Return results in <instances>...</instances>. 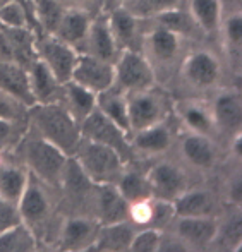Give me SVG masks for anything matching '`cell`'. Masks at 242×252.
<instances>
[{
	"label": "cell",
	"mask_w": 242,
	"mask_h": 252,
	"mask_svg": "<svg viewBox=\"0 0 242 252\" xmlns=\"http://www.w3.org/2000/svg\"><path fill=\"white\" fill-rule=\"evenodd\" d=\"M28 110L38 136L52 143L70 158L83 136H81V124L64 105V101L52 100L35 103Z\"/></svg>",
	"instance_id": "obj_1"
},
{
	"label": "cell",
	"mask_w": 242,
	"mask_h": 252,
	"mask_svg": "<svg viewBox=\"0 0 242 252\" xmlns=\"http://www.w3.org/2000/svg\"><path fill=\"white\" fill-rule=\"evenodd\" d=\"M72 158L83 175L93 186H100V184L115 186L124 172V158L113 148L84 139V137H81Z\"/></svg>",
	"instance_id": "obj_2"
},
{
	"label": "cell",
	"mask_w": 242,
	"mask_h": 252,
	"mask_svg": "<svg viewBox=\"0 0 242 252\" xmlns=\"http://www.w3.org/2000/svg\"><path fill=\"white\" fill-rule=\"evenodd\" d=\"M24 161L31 175L48 186H59L69 156L43 137L36 136L24 144Z\"/></svg>",
	"instance_id": "obj_3"
},
{
	"label": "cell",
	"mask_w": 242,
	"mask_h": 252,
	"mask_svg": "<svg viewBox=\"0 0 242 252\" xmlns=\"http://www.w3.org/2000/svg\"><path fill=\"white\" fill-rule=\"evenodd\" d=\"M169 112V98L155 86L127 93V119L131 134L163 122Z\"/></svg>",
	"instance_id": "obj_4"
},
{
	"label": "cell",
	"mask_w": 242,
	"mask_h": 252,
	"mask_svg": "<svg viewBox=\"0 0 242 252\" xmlns=\"http://www.w3.org/2000/svg\"><path fill=\"white\" fill-rule=\"evenodd\" d=\"M115 84L124 93H133L155 84V70L148 57L134 48H124L119 52L115 62Z\"/></svg>",
	"instance_id": "obj_5"
},
{
	"label": "cell",
	"mask_w": 242,
	"mask_h": 252,
	"mask_svg": "<svg viewBox=\"0 0 242 252\" xmlns=\"http://www.w3.org/2000/svg\"><path fill=\"white\" fill-rule=\"evenodd\" d=\"M81 136L84 139L95 141V143L105 144L113 148L126 161L133 153L129 134L122 130L115 122L108 119L105 113H102L98 108H95L86 119L81 122Z\"/></svg>",
	"instance_id": "obj_6"
},
{
	"label": "cell",
	"mask_w": 242,
	"mask_h": 252,
	"mask_svg": "<svg viewBox=\"0 0 242 252\" xmlns=\"http://www.w3.org/2000/svg\"><path fill=\"white\" fill-rule=\"evenodd\" d=\"M70 81L81 84L86 90L93 91L95 94H100L102 91L108 90L115 81V69L112 62H106L103 59H98L90 53L79 52L77 53L76 63Z\"/></svg>",
	"instance_id": "obj_7"
},
{
	"label": "cell",
	"mask_w": 242,
	"mask_h": 252,
	"mask_svg": "<svg viewBox=\"0 0 242 252\" xmlns=\"http://www.w3.org/2000/svg\"><path fill=\"white\" fill-rule=\"evenodd\" d=\"M77 53V48L64 43L52 34H47V38H41L36 43V55L47 63L60 86L70 81Z\"/></svg>",
	"instance_id": "obj_8"
},
{
	"label": "cell",
	"mask_w": 242,
	"mask_h": 252,
	"mask_svg": "<svg viewBox=\"0 0 242 252\" xmlns=\"http://www.w3.org/2000/svg\"><path fill=\"white\" fill-rule=\"evenodd\" d=\"M148 182L153 197L172 202L177 196L187 190V177L177 165L169 161H160L148 172Z\"/></svg>",
	"instance_id": "obj_9"
},
{
	"label": "cell",
	"mask_w": 242,
	"mask_h": 252,
	"mask_svg": "<svg viewBox=\"0 0 242 252\" xmlns=\"http://www.w3.org/2000/svg\"><path fill=\"white\" fill-rule=\"evenodd\" d=\"M175 235L187 246V249L211 246L216 237L218 223L209 216H175Z\"/></svg>",
	"instance_id": "obj_10"
},
{
	"label": "cell",
	"mask_w": 242,
	"mask_h": 252,
	"mask_svg": "<svg viewBox=\"0 0 242 252\" xmlns=\"http://www.w3.org/2000/svg\"><path fill=\"white\" fill-rule=\"evenodd\" d=\"M17 209H19L21 220L30 226L40 225L48 218V196L43 190V187H41V180L31 175V173L28 177L26 187H24L23 194H21L19 202H17Z\"/></svg>",
	"instance_id": "obj_11"
},
{
	"label": "cell",
	"mask_w": 242,
	"mask_h": 252,
	"mask_svg": "<svg viewBox=\"0 0 242 252\" xmlns=\"http://www.w3.org/2000/svg\"><path fill=\"white\" fill-rule=\"evenodd\" d=\"M184 79L196 88H211L220 77V63L206 50L194 52L184 60Z\"/></svg>",
	"instance_id": "obj_12"
},
{
	"label": "cell",
	"mask_w": 242,
	"mask_h": 252,
	"mask_svg": "<svg viewBox=\"0 0 242 252\" xmlns=\"http://www.w3.org/2000/svg\"><path fill=\"white\" fill-rule=\"evenodd\" d=\"M97 216L98 225H110L129 220V202L120 196L119 189L113 184H100L97 186Z\"/></svg>",
	"instance_id": "obj_13"
},
{
	"label": "cell",
	"mask_w": 242,
	"mask_h": 252,
	"mask_svg": "<svg viewBox=\"0 0 242 252\" xmlns=\"http://www.w3.org/2000/svg\"><path fill=\"white\" fill-rule=\"evenodd\" d=\"M81 47H83V50L79 52L90 53V55L106 60V62H115L117 55H119V47L113 40L106 17L102 16L97 19H91L90 30H88V34Z\"/></svg>",
	"instance_id": "obj_14"
},
{
	"label": "cell",
	"mask_w": 242,
	"mask_h": 252,
	"mask_svg": "<svg viewBox=\"0 0 242 252\" xmlns=\"http://www.w3.org/2000/svg\"><path fill=\"white\" fill-rule=\"evenodd\" d=\"M0 90L21 101L26 108L35 105L26 67L19 65L17 62L0 60Z\"/></svg>",
	"instance_id": "obj_15"
},
{
	"label": "cell",
	"mask_w": 242,
	"mask_h": 252,
	"mask_svg": "<svg viewBox=\"0 0 242 252\" xmlns=\"http://www.w3.org/2000/svg\"><path fill=\"white\" fill-rule=\"evenodd\" d=\"M91 17L81 7H69L64 10L62 19H60L59 26H57L55 33L52 36L59 38L60 41L70 45V47L77 48L83 45L84 38L90 30Z\"/></svg>",
	"instance_id": "obj_16"
},
{
	"label": "cell",
	"mask_w": 242,
	"mask_h": 252,
	"mask_svg": "<svg viewBox=\"0 0 242 252\" xmlns=\"http://www.w3.org/2000/svg\"><path fill=\"white\" fill-rule=\"evenodd\" d=\"M134 232H136V225L131 220L110 223V225H100L91 249L106 252L129 251Z\"/></svg>",
	"instance_id": "obj_17"
},
{
	"label": "cell",
	"mask_w": 242,
	"mask_h": 252,
	"mask_svg": "<svg viewBox=\"0 0 242 252\" xmlns=\"http://www.w3.org/2000/svg\"><path fill=\"white\" fill-rule=\"evenodd\" d=\"M97 223L83 216L69 218L60 232V249L62 251H84L91 249L98 230Z\"/></svg>",
	"instance_id": "obj_18"
},
{
	"label": "cell",
	"mask_w": 242,
	"mask_h": 252,
	"mask_svg": "<svg viewBox=\"0 0 242 252\" xmlns=\"http://www.w3.org/2000/svg\"><path fill=\"white\" fill-rule=\"evenodd\" d=\"M213 124L225 132H239L242 126V100L236 91L218 94L211 110Z\"/></svg>",
	"instance_id": "obj_19"
},
{
	"label": "cell",
	"mask_w": 242,
	"mask_h": 252,
	"mask_svg": "<svg viewBox=\"0 0 242 252\" xmlns=\"http://www.w3.org/2000/svg\"><path fill=\"white\" fill-rule=\"evenodd\" d=\"M26 72H28V81H30V88H31V93H33L35 103L55 100L57 91L62 86L57 83L52 70L48 69L47 63L40 57L36 55L31 60L30 65L26 67Z\"/></svg>",
	"instance_id": "obj_20"
},
{
	"label": "cell",
	"mask_w": 242,
	"mask_h": 252,
	"mask_svg": "<svg viewBox=\"0 0 242 252\" xmlns=\"http://www.w3.org/2000/svg\"><path fill=\"white\" fill-rule=\"evenodd\" d=\"M106 19H108L110 31H112L113 40H115L119 50L136 47L138 21H139V17L131 14L129 10L122 5V7L113 9L112 12L106 16ZM134 50H136V48H134Z\"/></svg>",
	"instance_id": "obj_21"
},
{
	"label": "cell",
	"mask_w": 242,
	"mask_h": 252,
	"mask_svg": "<svg viewBox=\"0 0 242 252\" xmlns=\"http://www.w3.org/2000/svg\"><path fill=\"white\" fill-rule=\"evenodd\" d=\"M131 146L133 150L144 153V155H158L169 150L172 143V134L169 127L163 122H158L155 126H149L146 129H141L138 132L131 134Z\"/></svg>",
	"instance_id": "obj_22"
},
{
	"label": "cell",
	"mask_w": 242,
	"mask_h": 252,
	"mask_svg": "<svg viewBox=\"0 0 242 252\" xmlns=\"http://www.w3.org/2000/svg\"><path fill=\"white\" fill-rule=\"evenodd\" d=\"M97 108L131 136L129 119H127V93L112 84L108 90L97 94Z\"/></svg>",
	"instance_id": "obj_23"
},
{
	"label": "cell",
	"mask_w": 242,
	"mask_h": 252,
	"mask_svg": "<svg viewBox=\"0 0 242 252\" xmlns=\"http://www.w3.org/2000/svg\"><path fill=\"white\" fill-rule=\"evenodd\" d=\"M64 93V105L69 108V112L76 117L77 122H83L95 108H97V94L93 91L86 90L81 84L74 83V81H67L62 84Z\"/></svg>",
	"instance_id": "obj_24"
},
{
	"label": "cell",
	"mask_w": 242,
	"mask_h": 252,
	"mask_svg": "<svg viewBox=\"0 0 242 252\" xmlns=\"http://www.w3.org/2000/svg\"><path fill=\"white\" fill-rule=\"evenodd\" d=\"M182 155L191 165L198 168H211L215 163V148L205 134H191L182 139Z\"/></svg>",
	"instance_id": "obj_25"
},
{
	"label": "cell",
	"mask_w": 242,
	"mask_h": 252,
	"mask_svg": "<svg viewBox=\"0 0 242 252\" xmlns=\"http://www.w3.org/2000/svg\"><path fill=\"white\" fill-rule=\"evenodd\" d=\"M175 216H209L213 211V197L206 190H184L172 201Z\"/></svg>",
	"instance_id": "obj_26"
},
{
	"label": "cell",
	"mask_w": 242,
	"mask_h": 252,
	"mask_svg": "<svg viewBox=\"0 0 242 252\" xmlns=\"http://www.w3.org/2000/svg\"><path fill=\"white\" fill-rule=\"evenodd\" d=\"M36 235L24 221L0 232V252H30L36 249Z\"/></svg>",
	"instance_id": "obj_27"
},
{
	"label": "cell",
	"mask_w": 242,
	"mask_h": 252,
	"mask_svg": "<svg viewBox=\"0 0 242 252\" xmlns=\"http://www.w3.org/2000/svg\"><path fill=\"white\" fill-rule=\"evenodd\" d=\"M146 48L160 62H170L180 48L179 34L163 26H156L146 38Z\"/></svg>",
	"instance_id": "obj_28"
},
{
	"label": "cell",
	"mask_w": 242,
	"mask_h": 252,
	"mask_svg": "<svg viewBox=\"0 0 242 252\" xmlns=\"http://www.w3.org/2000/svg\"><path fill=\"white\" fill-rule=\"evenodd\" d=\"M0 30L3 31V34L7 36L14 53V62H17L19 65L28 67L31 60L36 57V41H35L31 31L24 28H3L0 26Z\"/></svg>",
	"instance_id": "obj_29"
},
{
	"label": "cell",
	"mask_w": 242,
	"mask_h": 252,
	"mask_svg": "<svg viewBox=\"0 0 242 252\" xmlns=\"http://www.w3.org/2000/svg\"><path fill=\"white\" fill-rule=\"evenodd\" d=\"M189 16L201 31L213 33L222 21V3L220 0H191Z\"/></svg>",
	"instance_id": "obj_30"
},
{
	"label": "cell",
	"mask_w": 242,
	"mask_h": 252,
	"mask_svg": "<svg viewBox=\"0 0 242 252\" xmlns=\"http://www.w3.org/2000/svg\"><path fill=\"white\" fill-rule=\"evenodd\" d=\"M28 177H30V172L26 168L0 163V197L17 204L26 187Z\"/></svg>",
	"instance_id": "obj_31"
},
{
	"label": "cell",
	"mask_w": 242,
	"mask_h": 252,
	"mask_svg": "<svg viewBox=\"0 0 242 252\" xmlns=\"http://www.w3.org/2000/svg\"><path fill=\"white\" fill-rule=\"evenodd\" d=\"M115 187L119 189L120 196L129 202V206L153 197L148 177L139 172H122Z\"/></svg>",
	"instance_id": "obj_32"
},
{
	"label": "cell",
	"mask_w": 242,
	"mask_h": 252,
	"mask_svg": "<svg viewBox=\"0 0 242 252\" xmlns=\"http://www.w3.org/2000/svg\"><path fill=\"white\" fill-rule=\"evenodd\" d=\"M180 119L196 134L208 136L213 129V117L203 105L196 101H186L180 105Z\"/></svg>",
	"instance_id": "obj_33"
},
{
	"label": "cell",
	"mask_w": 242,
	"mask_h": 252,
	"mask_svg": "<svg viewBox=\"0 0 242 252\" xmlns=\"http://www.w3.org/2000/svg\"><path fill=\"white\" fill-rule=\"evenodd\" d=\"M66 10L60 0H33V12L38 24L47 34H53Z\"/></svg>",
	"instance_id": "obj_34"
},
{
	"label": "cell",
	"mask_w": 242,
	"mask_h": 252,
	"mask_svg": "<svg viewBox=\"0 0 242 252\" xmlns=\"http://www.w3.org/2000/svg\"><path fill=\"white\" fill-rule=\"evenodd\" d=\"M241 242H242V218H241V213L237 211L234 215H230L229 220L222 226H218L213 244H220L225 249H239Z\"/></svg>",
	"instance_id": "obj_35"
},
{
	"label": "cell",
	"mask_w": 242,
	"mask_h": 252,
	"mask_svg": "<svg viewBox=\"0 0 242 252\" xmlns=\"http://www.w3.org/2000/svg\"><path fill=\"white\" fill-rule=\"evenodd\" d=\"M182 0H126L124 7L136 17H155L160 12L175 9Z\"/></svg>",
	"instance_id": "obj_36"
},
{
	"label": "cell",
	"mask_w": 242,
	"mask_h": 252,
	"mask_svg": "<svg viewBox=\"0 0 242 252\" xmlns=\"http://www.w3.org/2000/svg\"><path fill=\"white\" fill-rule=\"evenodd\" d=\"M155 19H156V23H158V26H163L170 31H175L177 34L186 33V31H189L191 26H193V24H191L193 23L191 16L182 12L179 7L165 10V12H160L158 16H155Z\"/></svg>",
	"instance_id": "obj_37"
},
{
	"label": "cell",
	"mask_w": 242,
	"mask_h": 252,
	"mask_svg": "<svg viewBox=\"0 0 242 252\" xmlns=\"http://www.w3.org/2000/svg\"><path fill=\"white\" fill-rule=\"evenodd\" d=\"M0 26L24 28L26 26V9L17 0H7L0 5Z\"/></svg>",
	"instance_id": "obj_38"
},
{
	"label": "cell",
	"mask_w": 242,
	"mask_h": 252,
	"mask_svg": "<svg viewBox=\"0 0 242 252\" xmlns=\"http://www.w3.org/2000/svg\"><path fill=\"white\" fill-rule=\"evenodd\" d=\"M160 237L162 230L156 228H143L136 230L131 240L129 251L131 252H158Z\"/></svg>",
	"instance_id": "obj_39"
},
{
	"label": "cell",
	"mask_w": 242,
	"mask_h": 252,
	"mask_svg": "<svg viewBox=\"0 0 242 252\" xmlns=\"http://www.w3.org/2000/svg\"><path fill=\"white\" fill-rule=\"evenodd\" d=\"M26 106L5 91L0 90V119L9 120V122H21V117L26 113Z\"/></svg>",
	"instance_id": "obj_40"
},
{
	"label": "cell",
	"mask_w": 242,
	"mask_h": 252,
	"mask_svg": "<svg viewBox=\"0 0 242 252\" xmlns=\"http://www.w3.org/2000/svg\"><path fill=\"white\" fill-rule=\"evenodd\" d=\"M225 38L234 50H239L242 43V16L234 14L225 23Z\"/></svg>",
	"instance_id": "obj_41"
},
{
	"label": "cell",
	"mask_w": 242,
	"mask_h": 252,
	"mask_svg": "<svg viewBox=\"0 0 242 252\" xmlns=\"http://www.w3.org/2000/svg\"><path fill=\"white\" fill-rule=\"evenodd\" d=\"M19 221H23V220H21L17 204L0 197V232L9 228V226L16 225V223H19Z\"/></svg>",
	"instance_id": "obj_42"
},
{
	"label": "cell",
	"mask_w": 242,
	"mask_h": 252,
	"mask_svg": "<svg viewBox=\"0 0 242 252\" xmlns=\"http://www.w3.org/2000/svg\"><path fill=\"white\" fill-rule=\"evenodd\" d=\"M184 252L187 251V246L179 239V237L173 233H162L160 237V244H158V252Z\"/></svg>",
	"instance_id": "obj_43"
},
{
	"label": "cell",
	"mask_w": 242,
	"mask_h": 252,
	"mask_svg": "<svg viewBox=\"0 0 242 252\" xmlns=\"http://www.w3.org/2000/svg\"><path fill=\"white\" fill-rule=\"evenodd\" d=\"M16 122L0 119V148L10 146L16 141Z\"/></svg>",
	"instance_id": "obj_44"
},
{
	"label": "cell",
	"mask_w": 242,
	"mask_h": 252,
	"mask_svg": "<svg viewBox=\"0 0 242 252\" xmlns=\"http://www.w3.org/2000/svg\"><path fill=\"white\" fill-rule=\"evenodd\" d=\"M229 199L232 204H236V206L241 204V201H242V180H241V177H236V179L230 182Z\"/></svg>",
	"instance_id": "obj_45"
},
{
	"label": "cell",
	"mask_w": 242,
	"mask_h": 252,
	"mask_svg": "<svg viewBox=\"0 0 242 252\" xmlns=\"http://www.w3.org/2000/svg\"><path fill=\"white\" fill-rule=\"evenodd\" d=\"M60 2H64V0H60ZM66 2H70V3H74V5H83V3L93 2V0H66Z\"/></svg>",
	"instance_id": "obj_46"
},
{
	"label": "cell",
	"mask_w": 242,
	"mask_h": 252,
	"mask_svg": "<svg viewBox=\"0 0 242 252\" xmlns=\"http://www.w3.org/2000/svg\"><path fill=\"white\" fill-rule=\"evenodd\" d=\"M122 2H126V0H122Z\"/></svg>",
	"instance_id": "obj_47"
}]
</instances>
